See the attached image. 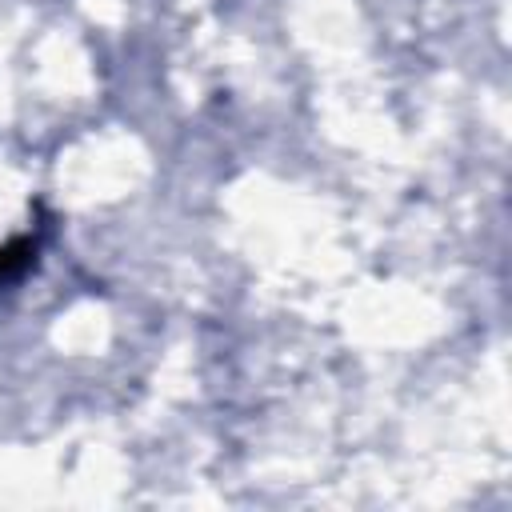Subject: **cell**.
I'll use <instances>...</instances> for the list:
<instances>
[{"label":"cell","mask_w":512,"mask_h":512,"mask_svg":"<svg viewBox=\"0 0 512 512\" xmlns=\"http://www.w3.org/2000/svg\"><path fill=\"white\" fill-rule=\"evenodd\" d=\"M32 252H36V244H28V240H16V244L0 248V280H4V276H16V272L32 260Z\"/></svg>","instance_id":"6da1fadb"}]
</instances>
